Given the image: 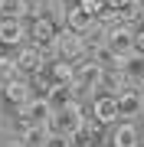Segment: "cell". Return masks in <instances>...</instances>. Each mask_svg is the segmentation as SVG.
Masks as SVG:
<instances>
[{
  "mask_svg": "<svg viewBox=\"0 0 144 147\" xmlns=\"http://www.w3.org/2000/svg\"><path fill=\"white\" fill-rule=\"evenodd\" d=\"M46 101L53 105V111H59V108H69V105H75V92H72V85H49Z\"/></svg>",
  "mask_w": 144,
  "mask_h": 147,
  "instance_id": "obj_13",
  "label": "cell"
},
{
  "mask_svg": "<svg viewBox=\"0 0 144 147\" xmlns=\"http://www.w3.org/2000/svg\"><path fill=\"white\" fill-rule=\"evenodd\" d=\"M46 147H75V141H72V137H66V134H53Z\"/></svg>",
  "mask_w": 144,
  "mask_h": 147,
  "instance_id": "obj_21",
  "label": "cell"
},
{
  "mask_svg": "<svg viewBox=\"0 0 144 147\" xmlns=\"http://www.w3.org/2000/svg\"><path fill=\"white\" fill-rule=\"evenodd\" d=\"M0 42L20 49L23 42H30V26L23 20H0Z\"/></svg>",
  "mask_w": 144,
  "mask_h": 147,
  "instance_id": "obj_7",
  "label": "cell"
},
{
  "mask_svg": "<svg viewBox=\"0 0 144 147\" xmlns=\"http://www.w3.org/2000/svg\"><path fill=\"white\" fill-rule=\"evenodd\" d=\"M20 118H23V124H49V118H53V105L46 101V95H43V98H33L30 105L20 108Z\"/></svg>",
  "mask_w": 144,
  "mask_h": 147,
  "instance_id": "obj_8",
  "label": "cell"
},
{
  "mask_svg": "<svg viewBox=\"0 0 144 147\" xmlns=\"http://www.w3.org/2000/svg\"><path fill=\"white\" fill-rule=\"evenodd\" d=\"M56 53H59V59H66V62H75V65L89 59L82 36H79V33H72V30H59V36H56Z\"/></svg>",
  "mask_w": 144,
  "mask_h": 147,
  "instance_id": "obj_2",
  "label": "cell"
},
{
  "mask_svg": "<svg viewBox=\"0 0 144 147\" xmlns=\"http://www.w3.org/2000/svg\"><path fill=\"white\" fill-rule=\"evenodd\" d=\"M134 56H144V30L134 33Z\"/></svg>",
  "mask_w": 144,
  "mask_h": 147,
  "instance_id": "obj_22",
  "label": "cell"
},
{
  "mask_svg": "<svg viewBox=\"0 0 144 147\" xmlns=\"http://www.w3.org/2000/svg\"><path fill=\"white\" fill-rule=\"evenodd\" d=\"M79 7H82V10H89L92 16H95V20H98V16L108 10V3H105V0H79Z\"/></svg>",
  "mask_w": 144,
  "mask_h": 147,
  "instance_id": "obj_20",
  "label": "cell"
},
{
  "mask_svg": "<svg viewBox=\"0 0 144 147\" xmlns=\"http://www.w3.org/2000/svg\"><path fill=\"white\" fill-rule=\"evenodd\" d=\"M53 131H49V124H23L20 131V144L23 147H46Z\"/></svg>",
  "mask_w": 144,
  "mask_h": 147,
  "instance_id": "obj_11",
  "label": "cell"
},
{
  "mask_svg": "<svg viewBox=\"0 0 144 147\" xmlns=\"http://www.w3.org/2000/svg\"><path fill=\"white\" fill-rule=\"evenodd\" d=\"M13 79H20V69H16L13 56H0V85H7Z\"/></svg>",
  "mask_w": 144,
  "mask_h": 147,
  "instance_id": "obj_19",
  "label": "cell"
},
{
  "mask_svg": "<svg viewBox=\"0 0 144 147\" xmlns=\"http://www.w3.org/2000/svg\"><path fill=\"white\" fill-rule=\"evenodd\" d=\"M144 144V131L134 121H118L112 131V147H141Z\"/></svg>",
  "mask_w": 144,
  "mask_h": 147,
  "instance_id": "obj_6",
  "label": "cell"
},
{
  "mask_svg": "<svg viewBox=\"0 0 144 147\" xmlns=\"http://www.w3.org/2000/svg\"><path fill=\"white\" fill-rule=\"evenodd\" d=\"M105 3H108V10H118V13H121L124 7L131 3V0H105Z\"/></svg>",
  "mask_w": 144,
  "mask_h": 147,
  "instance_id": "obj_23",
  "label": "cell"
},
{
  "mask_svg": "<svg viewBox=\"0 0 144 147\" xmlns=\"http://www.w3.org/2000/svg\"><path fill=\"white\" fill-rule=\"evenodd\" d=\"M92 26H95V16H92L89 10H82L79 3H75V7H69V16H66V30H72V33H79V36H82V33H85V30H92Z\"/></svg>",
  "mask_w": 144,
  "mask_h": 147,
  "instance_id": "obj_12",
  "label": "cell"
},
{
  "mask_svg": "<svg viewBox=\"0 0 144 147\" xmlns=\"http://www.w3.org/2000/svg\"><path fill=\"white\" fill-rule=\"evenodd\" d=\"M26 0H0V20H23Z\"/></svg>",
  "mask_w": 144,
  "mask_h": 147,
  "instance_id": "obj_17",
  "label": "cell"
},
{
  "mask_svg": "<svg viewBox=\"0 0 144 147\" xmlns=\"http://www.w3.org/2000/svg\"><path fill=\"white\" fill-rule=\"evenodd\" d=\"M49 131H53V134H66V137H79L82 131H85L82 105L75 101V105H69V108L53 111V118H49Z\"/></svg>",
  "mask_w": 144,
  "mask_h": 147,
  "instance_id": "obj_1",
  "label": "cell"
},
{
  "mask_svg": "<svg viewBox=\"0 0 144 147\" xmlns=\"http://www.w3.org/2000/svg\"><path fill=\"white\" fill-rule=\"evenodd\" d=\"M121 20H124V26H131V30H134V26L144 20V3H141V0H131V3L121 10Z\"/></svg>",
  "mask_w": 144,
  "mask_h": 147,
  "instance_id": "obj_18",
  "label": "cell"
},
{
  "mask_svg": "<svg viewBox=\"0 0 144 147\" xmlns=\"http://www.w3.org/2000/svg\"><path fill=\"white\" fill-rule=\"evenodd\" d=\"M101 88H105V95H121V92H128V88H134V85L124 79V72L121 69H108L105 72V79H101Z\"/></svg>",
  "mask_w": 144,
  "mask_h": 147,
  "instance_id": "obj_14",
  "label": "cell"
},
{
  "mask_svg": "<svg viewBox=\"0 0 144 147\" xmlns=\"http://www.w3.org/2000/svg\"><path fill=\"white\" fill-rule=\"evenodd\" d=\"M118 118L121 121H138L144 118V92L141 88H128L118 95Z\"/></svg>",
  "mask_w": 144,
  "mask_h": 147,
  "instance_id": "obj_4",
  "label": "cell"
},
{
  "mask_svg": "<svg viewBox=\"0 0 144 147\" xmlns=\"http://www.w3.org/2000/svg\"><path fill=\"white\" fill-rule=\"evenodd\" d=\"M0 121H3V115H0Z\"/></svg>",
  "mask_w": 144,
  "mask_h": 147,
  "instance_id": "obj_25",
  "label": "cell"
},
{
  "mask_svg": "<svg viewBox=\"0 0 144 147\" xmlns=\"http://www.w3.org/2000/svg\"><path fill=\"white\" fill-rule=\"evenodd\" d=\"M92 118H95V124H118V98L115 95H95L92 98Z\"/></svg>",
  "mask_w": 144,
  "mask_h": 147,
  "instance_id": "obj_5",
  "label": "cell"
},
{
  "mask_svg": "<svg viewBox=\"0 0 144 147\" xmlns=\"http://www.w3.org/2000/svg\"><path fill=\"white\" fill-rule=\"evenodd\" d=\"M0 95H3V85H0Z\"/></svg>",
  "mask_w": 144,
  "mask_h": 147,
  "instance_id": "obj_24",
  "label": "cell"
},
{
  "mask_svg": "<svg viewBox=\"0 0 144 147\" xmlns=\"http://www.w3.org/2000/svg\"><path fill=\"white\" fill-rule=\"evenodd\" d=\"M3 98L10 101V105H16V108H23V105H30L33 101V85H30V79H13V82H7L3 85Z\"/></svg>",
  "mask_w": 144,
  "mask_h": 147,
  "instance_id": "obj_10",
  "label": "cell"
},
{
  "mask_svg": "<svg viewBox=\"0 0 144 147\" xmlns=\"http://www.w3.org/2000/svg\"><path fill=\"white\" fill-rule=\"evenodd\" d=\"M53 85H75V62L56 59L53 62Z\"/></svg>",
  "mask_w": 144,
  "mask_h": 147,
  "instance_id": "obj_16",
  "label": "cell"
},
{
  "mask_svg": "<svg viewBox=\"0 0 144 147\" xmlns=\"http://www.w3.org/2000/svg\"><path fill=\"white\" fill-rule=\"evenodd\" d=\"M0 147H3V144H0Z\"/></svg>",
  "mask_w": 144,
  "mask_h": 147,
  "instance_id": "obj_27",
  "label": "cell"
},
{
  "mask_svg": "<svg viewBox=\"0 0 144 147\" xmlns=\"http://www.w3.org/2000/svg\"><path fill=\"white\" fill-rule=\"evenodd\" d=\"M121 72L134 88H144V56H128L121 62Z\"/></svg>",
  "mask_w": 144,
  "mask_h": 147,
  "instance_id": "obj_15",
  "label": "cell"
},
{
  "mask_svg": "<svg viewBox=\"0 0 144 147\" xmlns=\"http://www.w3.org/2000/svg\"><path fill=\"white\" fill-rule=\"evenodd\" d=\"M134 33H138V30H131V26H121V30L108 33V49H112L118 59L134 56Z\"/></svg>",
  "mask_w": 144,
  "mask_h": 147,
  "instance_id": "obj_9",
  "label": "cell"
},
{
  "mask_svg": "<svg viewBox=\"0 0 144 147\" xmlns=\"http://www.w3.org/2000/svg\"><path fill=\"white\" fill-rule=\"evenodd\" d=\"M141 3H144V0H141Z\"/></svg>",
  "mask_w": 144,
  "mask_h": 147,
  "instance_id": "obj_26",
  "label": "cell"
},
{
  "mask_svg": "<svg viewBox=\"0 0 144 147\" xmlns=\"http://www.w3.org/2000/svg\"><path fill=\"white\" fill-rule=\"evenodd\" d=\"M13 62H16V69H20V75L26 79V75H39V72H43L46 56H43V49H39V46H33V42H23V46L16 49Z\"/></svg>",
  "mask_w": 144,
  "mask_h": 147,
  "instance_id": "obj_3",
  "label": "cell"
}]
</instances>
